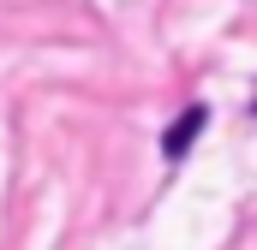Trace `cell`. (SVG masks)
<instances>
[{
	"label": "cell",
	"instance_id": "obj_1",
	"mask_svg": "<svg viewBox=\"0 0 257 250\" xmlns=\"http://www.w3.org/2000/svg\"><path fill=\"white\" fill-rule=\"evenodd\" d=\"M203 125H209V114H203V108H186L180 120L168 125V137H162V155H168V161H180V155L197 143V131H203Z\"/></svg>",
	"mask_w": 257,
	"mask_h": 250
}]
</instances>
